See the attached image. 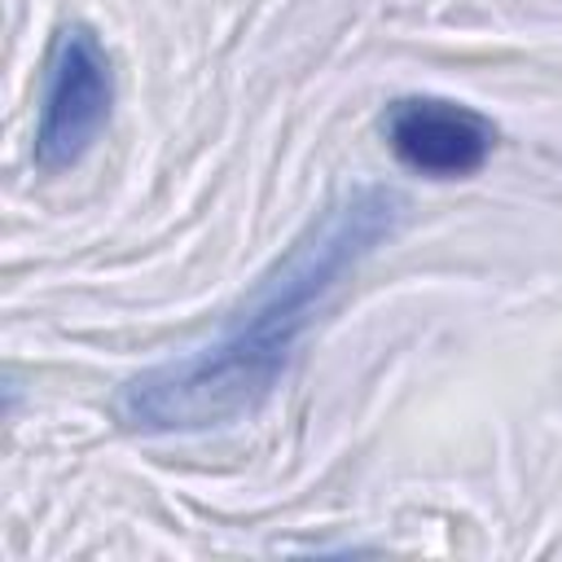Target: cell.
<instances>
[{"mask_svg": "<svg viewBox=\"0 0 562 562\" xmlns=\"http://www.w3.org/2000/svg\"><path fill=\"white\" fill-rule=\"evenodd\" d=\"M404 198L386 184H360L312 220L285 259L255 285L237 321L206 347L154 364L119 386L114 417L132 430H211L255 413L281 382L299 334L312 325L338 277L395 233Z\"/></svg>", "mask_w": 562, "mask_h": 562, "instance_id": "obj_1", "label": "cell"}, {"mask_svg": "<svg viewBox=\"0 0 562 562\" xmlns=\"http://www.w3.org/2000/svg\"><path fill=\"white\" fill-rule=\"evenodd\" d=\"M110 105H114V66L105 44L83 22L61 26L44 66L35 162L44 171L75 167L110 123Z\"/></svg>", "mask_w": 562, "mask_h": 562, "instance_id": "obj_2", "label": "cell"}, {"mask_svg": "<svg viewBox=\"0 0 562 562\" xmlns=\"http://www.w3.org/2000/svg\"><path fill=\"white\" fill-rule=\"evenodd\" d=\"M382 132L391 154L430 180H461L474 176L492 145H496V127L448 97H400L386 105L382 114Z\"/></svg>", "mask_w": 562, "mask_h": 562, "instance_id": "obj_3", "label": "cell"}]
</instances>
